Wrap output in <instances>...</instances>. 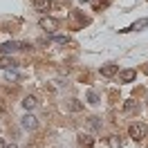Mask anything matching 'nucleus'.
Segmentation results:
<instances>
[{
    "label": "nucleus",
    "instance_id": "obj_3",
    "mask_svg": "<svg viewBox=\"0 0 148 148\" xmlns=\"http://www.w3.org/2000/svg\"><path fill=\"white\" fill-rule=\"evenodd\" d=\"M58 27V20L52 18V16H45V18H40V29H45V32H54Z\"/></svg>",
    "mask_w": 148,
    "mask_h": 148
},
{
    "label": "nucleus",
    "instance_id": "obj_17",
    "mask_svg": "<svg viewBox=\"0 0 148 148\" xmlns=\"http://www.w3.org/2000/svg\"><path fill=\"white\" fill-rule=\"evenodd\" d=\"M70 110H81V103L72 101V103H70Z\"/></svg>",
    "mask_w": 148,
    "mask_h": 148
},
{
    "label": "nucleus",
    "instance_id": "obj_2",
    "mask_svg": "<svg viewBox=\"0 0 148 148\" xmlns=\"http://www.w3.org/2000/svg\"><path fill=\"white\" fill-rule=\"evenodd\" d=\"M23 43H16V40H9V43H5V45H0V52H2V54H14V52H18V49H23Z\"/></svg>",
    "mask_w": 148,
    "mask_h": 148
},
{
    "label": "nucleus",
    "instance_id": "obj_19",
    "mask_svg": "<svg viewBox=\"0 0 148 148\" xmlns=\"http://www.w3.org/2000/svg\"><path fill=\"white\" fill-rule=\"evenodd\" d=\"M0 148H7V144H5V141H2V139H0Z\"/></svg>",
    "mask_w": 148,
    "mask_h": 148
},
{
    "label": "nucleus",
    "instance_id": "obj_1",
    "mask_svg": "<svg viewBox=\"0 0 148 148\" xmlns=\"http://www.w3.org/2000/svg\"><path fill=\"white\" fill-rule=\"evenodd\" d=\"M146 132H148V130H146V126H144V123H132V126L128 128V135L135 139V141L144 139V137H146Z\"/></svg>",
    "mask_w": 148,
    "mask_h": 148
},
{
    "label": "nucleus",
    "instance_id": "obj_16",
    "mask_svg": "<svg viewBox=\"0 0 148 148\" xmlns=\"http://www.w3.org/2000/svg\"><path fill=\"white\" fill-rule=\"evenodd\" d=\"M90 126H92V128H99V126H101V121L97 119V117H92V119H90Z\"/></svg>",
    "mask_w": 148,
    "mask_h": 148
},
{
    "label": "nucleus",
    "instance_id": "obj_10",
    "mask_svg": "<svg viewBox=\"0 0 148 148\" xmlns=\"http://www.w3.org/2000/svg\"><path fill=\"white\" fill-rule=\"evenodd\" d=\"M79 146H81V148H92L94 141H92L90 135H81V137H79Z\"/></svg>",
    "mask_w": 148,
    "mask_h": 148
},
{
    "label": "nucleus",
    "instance_id": "obj_13",
    "mask_svg": "<svg viewBox=\"0 0 148 148\" xmlns=\"http://www.w3.org/2000/svg\"><path fill=\"white\" fill-rule=\"evenodd\" d=\"M5 79H7V81H18L20 74H18V72H14V70L9 67V70H5Z\"/></svg>",
    "mask_w": 148,
    "mask_h": 148
},
{
    "label": "nucleus",
    "instance_id": "obj_14",
    "mask_svg": "<svg viewBox=\"0 0 148 148\" xmlns=\"http://www.w3.org/2000/svg\"><path fill=\"white\" fill-rule=\"evenodd\" d=\"M54 43H58V45H67V43H70V36H63V34H56V36H54Z\"/></svg>",
    "mask_w": 148,
    "mask_h": 148
},
{
    "label": "nucleus",
    "instance_id": "obj_5",
    "mask_svg": "<svg viewBox=\"0 0 148 148\" xmlns=\"http://www.w3.org/2000/svg\"><path fill=\"white\" fill-rule=\"evenodd\" d=\"M137 79V70H121L119 72V81L121 83H132Z\"/></svg>",
    "mask_w": 148,
    "mask_h": 148
},
{
    "label": "nucleus",
    "instance_id": "obj_12",
    "mask_svg": "<svg viewBox=\"0 0 148 148\" xmlns=\"http://www.w3.org/2000/svg\"><path fill=\"white\" fill-rule=\"evenodd\" d=\"M0 67H5V70H9V67H16V63H14V61H11V58H9L7 54H5L2 58H0Z\"/></svg>",
    "mask_w": 148,
    "mask_h": 148
},
{
    "label": "nucleus",
    "instance_id": "obj_20",
    "mask_svg": "<svg viewBox=\"0 0 148 148\" xmlns=\"http://www.w3.org/2000/svg\"><path fill=\"white\" fill-rule=\"evenodd\" d=\"M7 148H16V146H14V144H9V146H7Z\"/></svg>",
    "mask_w": 148,
    "mask_h": 148
},
{
    "label": "nucleus",
    "instance_id": "obj_15",
    "mask_svg": "<svg viewBox=\"0 0 148 148\" xmlns=\"http://www.w3.org/2000/svg\"><path fill=\"white\" fill-rule=\"evenodd\" d=\"M88 101H90V103H99V97H97V92H88Z\"/></svg>",
    "mask_w": 148,
    "mask_h": 148
},
{
    "label": "nucleus",
    "instance_id": "obj_8",
    "mask_svg": "<svg viewBox=\"0 0 148 148\" xmlns=\"http://www.w3.org/2000/svg\"><path fill=\"white\" fill-rule=\"evenodd\" d=\"M144 27H148V18H141V20H137L135 25H130L128 29H121V32H139V29H144Z\"/></svg>",
    "mask_w": 148,
    "mask_h": 148
},
{
    "label": "nucleus",
    "instance_id": "obj_21",
    "mask_svg": "<svg viewBox=\"0 0 148 148\" xmlns=\"http://www.w3.org/2000/svg\"><path fill=\"white\" fill-rule=\"evenodd\" d=\"M81 2H90V0H81Z\"/></svg>",
    "mask_w": 148,
    "mask_h": 148
},
{
    "label": "nucleus",
    "instance_id": "obj_4",
    "mask_svg": "<svg viewBox=\"0 0 148 148\" xmlns=\"http://www.w3.org/2000/svg\"><path fill=\"white\" fill-rule=\"evenodd\" d=\"M32 5H34V9L40 11V14H47V11L52 9V0H32Z\"/></svg>",
    "mask_w": 148,
    "mask_h": 148
},
{
    "label": "nucleus",
    "instance_id": "obj_7",
    "mask_svg": "<svg viewBox=\"0 0 148 148\" xmlns=\"http://www.w3.org/2000/svg\"><path fill=\"white\" fill-rule=\"evenodd\" d=\"M36 126H38V121H36L34 114H25V117H23V128L25 130H34Z\"/></svg>",
    "mask_w": 148,
    "mask_h": 148
},
{
    "label": "nucleus",
    "instance_id": "obj_6",
    "mask_svg": "<svg viewBox=\"0 0 148 148\" xmlns=\"http://www.w3.org/2000/svg\"><path fill=\"white\" fill-rule=\"evenodd\" d=\"M117 72H119V65H117V63H106V65L101 67V76H106V79L114 76Z\"/></svg>",
    "mask_w": 148,
    "mask_h": 148
},
{
    "label": "nucleus",
    "instance_id": "obj_9",
    "mask_svg": "<svg viewBox=\"0 0 148 148\" xmlns=\"http://www.w3.org/2000/svg\"><path fill=\"white\" fill-rule=\"evenodd\" d=\"M137 110H139V103L137 101H126V103H123V112H126V114H135Z\"/></svg>",
    "mask_w": 148,
    "mask_h": 148
},
{
    "label": "nucleus",
    "instance_id": "obj_11",
    "mask_svg": "<svg viewBox=\"0 0 148 148\" xmlns=\"http://www.w3.org/2000/svg\"><path fill=\"white\" fill-rule=\"evenodd\" d=\"M23 106H25V110H34V108L38 106V101L34 99V97H25V99H23Z\"/></svg>",
    "mask_w": 148,
    "mask_h": 148
},
{
    "label": "nucleus",
    "instance_id": "obj_18",
    "mask_svg": "<svg viewBox=\"0 0 148 148\" xmlns=\"http://www.w3.org/2000/svg\"><path fill=\"white\" fill-rule=\"evenodd\" d=\"M108 2L110 0H99V7H108Z\"/></svg>",
    "mask_w": 148,
    "mask_h": 148
}]
</instances>
